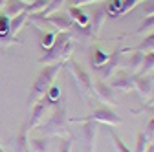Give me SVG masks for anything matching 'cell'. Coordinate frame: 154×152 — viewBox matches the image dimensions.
Listing matches in <instances>:
<instances>
[{
  "instance_id": "obj_5",
  "label": "cell",
  "mask_w": 154,
  "mask_h": 152,
  "mask_svg": "<svg viewBox=\"0 0 154 152\" xmlns=\"http://www.w3.org/2000/svg\"><path fill=\"white\" fill-rule=\"evenodd\" d=\"M70 123H81V141L85 145V152H95V141H97V125L92 119H79V117H70Z\"/></svg>"
},
{
  "instance_id": "obj_23",
  "label": "cell",
  "mask_w": 154,
  "mask_h": 152,
  "mask_svg": "<svg viewBox=\"0 0 154 152\" xmlns=\"http://www.w3.org/2000/svg\"><path fill=\"white\" fill-rule=\"evenodd\" d=\"M48 145H50V138L48 136H41V138L29 139L31 152H48Z\"/></svg>"
},
{
  "instance_id": "obj_29",
  "label": "cell",
  "mask_w": 154,
  "mask_h": 152,
  "mask_svg": "<svg viewBox=\"0 0 154 152\" xmlns=\"http://www.w3.org/2000/svg\"><path fill=\"white\" fill-rule=\"evenodd\" d=\"M110 139L114 141V147H116V152H132L123 141H121V138L116 134V130H110Z\"/></svg>"
},
{
  "instance_id": "obj_25",
  "label": "cell",
  "mask_w": 154,
  "mask_h": 152,
  "mask_svg": "<svg viewBox=\"0 0 154 152\" xmlns=\"http://www.w3.org/2000/svg\"><path fill=\"white\" fill-rule=\"evenodd\" d=\"M66 4V0H48V6L38 13V15H42V17H46V15H51V13H57L63 6Z\"/></svg>"
},
{
  "instance_id": "obj_39",
  "label": "cell",
  "mask_w": 154,
  "mask_h": 152,
  "mask_svg": "<svg viewBox=\"0 0 154 152\" xmlns=\"http://www.w3.org/2000/svg\"><path fill=\"white\" fill-rule=\"evenodd\" d=\"M4 6H6V0H0V9H4Z\"/></svg>"
},
{
  "instance_id": "obj_31",
  "label": "cell",
  "mask_w": 154,
  "mask_h": 152,
  "mask_svg": "<svg viewBox=\"0 0 154 152\" xmlns=\"http://www.w3.org/2000/svg\"><path fill=\"white\" fill-rule=\"evenodd\" d=\"M149 139H147V136L143 134V132H140L138 134V139H136V148H134L132 152H145L147 150V147H149Z\"/></svg>"
},
{
  "instance_id": "obj_7",
  "label": "cell",
  "mask_w": 154,
  "mask_h": 152,
  "mask_svg": "<svg viewBox=\"0 0 154 152\" xmlns=\"http://www.w3.org/2000/svg\"><path fill=\"white\" fill-rule=\"evenodd\" d=\"M81 119V117H79ZM83 119H92L95 123H103V125H110V126H119L123 121L121 117L116 114L114 110H110L108 106H99V108H94L92 114L88 117H83Z\"/></svg>"
},
{
  "instance_id": "obj_15",
  "label": "cell",
  "mask_w": 154,
  "mask_h": 152,
  "mask_svg": "<svg viewBox=\"0 0 154 152\" xmlns=\"http://www.w3.org/2000/svg\"><path fill=\"white\" fill-rule=\"evenodd\" d=\"M152 86H154L152 75H136V84H134V88L138 90V93H140L143 99H149L150 97Z\"/></svg>"
},
{
  "instance_id": "obj_42",
  "label": "cell",
  "mask_w": 154,
  "mask_h": 152,
  "mask_svg": "<svg viewBox=\"0 0 154 152\" xmlns=\"http://www.w3.org/2000/svg\"><path fill=\"white\" fill-rule=\"evenodd\" d=\"M140 2H143V0H140Z\"/></svg>"
},
{
  "instance_id": "obj_1",
  "label": "cell",
  "mask_w": 154,
  "mask_h": 152,
  "mask_svg": "<svg viewBox=\"0 0 154 152\" xmlns=\"http://www.w3.org/2000/svg\"><path fill=\"white\" fill-rule=\"evenodd\" d=\"M53 112H51V116L42 123V125H38V132H42V136H68L70 134V128H68V106H66V101L61 97L59 101H57L53 106Z\"/></svg>"
},
{
  "instance_id": "obj_33",
  "label": "cell",
  "mask_w": 154,
  "mask_h": 152,
  "mask_svg": "<svg viewBox=\"0 0 154 152\" xmlns=\"http://www.w3.org/2000/svg\"><path fill=\"white\" fill-rule=\"evenodd\" d=\"M59 33V31H48V33H44L42 35V48L44 50H48V48H51V44H53V41H55V35Z\"/></svg>"
},
{
  "instance_id": "obj_21",
  "label": "cell",
  "mask_w": 154,
  "mask_h": 152,
  "mask_svg": "<svg viewBox=\"0 0 154 152\" xmlns=\"http://www.w3.org/2000/svg\"><path fill=\"white\" fill-rule=\"evenodd\" d=\"M26 2H22V0H6V6H4V13L11 18V17H15V15H18V13H22V11H26Z\"/></svg>"
},
{
  "instance_id": "obj_43",
  "label": "cell",
  "mask_w": 154,
  "mask_h": 152,
  "mask_svg": "<svg viewBox=\"0 0 154 152\" xmlns=\"http://www.w3.org/2000/svg\"><path fill=\"white\" fill-rule=\"evenodd\" d=\"M152 143H154V139H152Z\"/></svg>"
},
{
  "instance_id": "obj_38",
  "label": "cell",
  "mask_w": 154,
  "mask_h": 152,
  "mask_svg": "<svg viewBox=\"0 0 154 152\" xmlns=\"http://www.w3.org/2000/svg\"><path fill=\"white\" fill-rule=\"evenodd\" d=\"M149 103H154V86H152V93H150V97H149Z\"/></svg>"
},
{
  "instance_id": "obj_22",
  "label": "cell",
  "mask_w": 154,
  "mask_h": 152,
  "mask_svg": "<svg viewBox=\"0 0 154 152\" xmlns=\"http://www.w3.org/2000/svg\"><path fill=\"white\" fill-rule=\"evenodd\" d=\"M154 31V15H149V17H143L141 22L138 26V29L130 33V35H149Z\"/></svg>"
},
{
  "instance_id": "obj_11",
  "label": "cell",
  "mask_w": 154,
  "mask_h": 152,
  "mask_svg": "<svg viewBox=\"0 0 154 152\" xmlns=\"http://www.w3.org/2000/svg\"><path fill=\"white\" fill-rule=\"evenodd\" d=\"M108 17V2H99L97 9H95V13L92 15L90 18V24H88V31L94 35V37H97L103 22H105V18Z\"/></svg>"
},
{
  "instance_id": "obj_4",
  "label": "cell",
  "mask_w": 154,
  "mask_h": 152,
  "mask_svg": "<svg viewBox=\"0 0 154 152\" xmlns=\"http://www.w3.org/2000/svg\"><path fill=\"white\" fill-rule=\"evenodd\" d=\"M64 68H66L68 73L72 75V79H73V83H75V88H77V92H79V96H81V97H88L90 93H92V84H94V81L90 79V75L85 71V68L77 62V61H73L72 57L64 62Z\"/></svg>"
},
{
  "instance_id": "obj_6",
  "label": "cell",
  "mask_w": 154,
  "mask_h": 152,
  "mask_svg": "<svg viewBox=\"0 0 154 152\" xmlns=\"http://www.w3.org/2000/svg\"><path fill=\"white\" fill-rule=\"evenodd\" d=\"M108 84L112 90H118V92H132L134 84H136V73L130 71L128 68H118L112 77L108 79Z\"/></svg>"
},
{
  "instance_id": "obj_40",
  "label": "cell",
  "mask_w": 154,
  "mask_h": 152,
  "mask_svg": "<svg viewBox=\"0 0 154 152\" xmlns=\"http://www.w3.org/2000/svg\"><path fill=\"white\" fill-rule=\"evenodd\" d=\"M22 2H26V4H29V2H33V0H22Z\"/></svg>"
},
{
  "instance_id": "obj_37",
  "label": "cell",
  "mask_w": 154,
  "mask_h": 152,
  "mask_svg": "<svg viewBox=\"0 0 154 152\" xmlns=\"http://www.w3.org/2000/svg\"><path fill=\"white\" fill-rule=\"evenodd\" d=\"M145 152H154V143H149V147H147Z\"/></svg>"
},
{
  "instance_id": "obj_35",
  "label": "cell",
  "mask_w": 154,
  "mask_h": 152,
  "mask_svg": "<svg viewBox=\"0 0 154 152\" xmlns=\"http://www.w3.org/2000/svg\"><path fill=\"white\" fill-rule=\"evenodd\" d=\"M143 134H145L147 139L152 143V139H154V116L149 119V123H147V126H145V130H143Z\"/></svg>"
},
{
  "instance_id": "obj_3",
  "label": "cell",
  "mask_w": 154,
  "mask_h": 152,
  "mask_svg": "<svg viewBox=\"0 0 154 152\" xmlns=\"http://www.w3.org/2000/svg\"><path fill=\"white\" fill-rule=\"evenodd\" d=\"M64 68V62H55V64H46L41 71H38V75L35 77L33 84H31V90H29V96H28V106L31 108L38 99H42L46 96L48 88L53 84L55 77L59 75V71Z\"/></svg>"
},
{
  "instance_id": "obj_32",
  "label": "cell",
  "mask_w": 154,
  "mask_h": 152,
  "mask_svg": "<svg viewBox=\"0 0 154 152\" xmlns=\"http://www.w3.org/2000/svg\"><path fill=\"white\" fill-rule=\"evenodd\" d=\"M95 2H108V0H66V6H75V8H83V6H90Z\"/></svg>"
},
{
  "instance_id": "obj_24",
  "label": "cell",
  "mask_w": 154,
  "mask_h": 152,
  "mask_svg": "<svg viewBox=\"0 0 154 152\" xmlns=\"http://www.w3.org/2000/svg\"><path fill=\"white\" fill-rule=\"evenodd\" d=\"M154 71V51H147L143 55V64L140 68V75H150Z\"/></svg>"
},
{
  "instance_id": "obj_19",
  "label": "cell",
  "mask_w": 154,
  "mask_h": 152,
  "mask_svg": "<svg viewBox=\"0 0 154 152\" xmlns=\"http://www.w3.org/2000/svg\"><path fill=\"white\" fill-rule=\"evenodd\" d=\"M132 50H136V51H143V53H147V51H154V31L152 33H149V35H145V39L138 44V46H132V48H121V51L123 53H127V51H132Z\"/></svg>"
},
{
  "instance_id": "obj_10",
  "label": "cell",
  "mask_w": 154,
  "mask_h": 152,
  "mask_svg": "<svg viewBox=\"0 0 154 152\" xmlns=\"http://www.w3.org/2000/svg\"><path fill=\"white\" fill-rule=\"evenodd\" d=\"M48 108H50V105H48V101H46L44 97L38 99V101L31 106V114H29V117H28V128H29V130H31V128H37L38 125H41V121L44 119Z\"/></svg>"
},
{
  "instance_id": "obj_14",
  "label": "cell",
  "mask_w": 154,
  "mask_h": 152,
  "mask_svg": "<svg viewBox=\"0 0 154 152\" xmlns=\"http://www.w3.org/2000/svg\"><path fill=\"white\" fill-rule=\"evenodd\" d=\"M15 150L17 152H31L29 148V128H28V119L22 121L20 128H18L15 136Z\"/></svg>"
},
{
  "instance_id": "obj_12",
  "label": "cell",
  "mask_w": 154,
  "mask_h": 152,
  "mask_svg": "<svg viewBox=\"0 0 154 152\" xmlns=\"http://www.w3.org/2000/svg\"><path fill=\"white\" fill-rule=\"evenodd\" d=\"M46 20L53 29H59V31H70L73 28V20L70 18L68 13H51L46 15Z\"/></svg>"
},
{
  "instance_id": "obj_17",
  "label": "cell",
  "mask_w": 154,
  "mask_h": 152,
  "mask_svg": "<svg viewBox=\"0 0 154 152\" xmlns=\"http://www.w3.org/2000/svg\"><path fill=\"white\" fill-rule=\"evenodd\" d=\"M28 17H29V13H26V11L18 13V15H15V17H11L9 33H11V37H13V39H17L18 31H20V29L24 28V24H28Z\"/></svg>"
},
{
  "instance_id": "obj_27",
  "label": "cell",
  "mask_w": 154,
  "mask_h": 152,
  "mask_svg": "<svg viewBox=\"0 0 154 152\" xmlns=\"http://www.w3.org/2000/svg\"><path fill=\"white\" fill-rule=\"evenodd\" d=\"M138 11H140V17L154 15V0H143V2H140L138 4Z\"/></svg>"
},
{
  "instance_id": "obj_30",
  "label": "cell",
  "mask_w": 154,
  "mask_h": 152,
  "mask_svg": "<svg viewBox=\"0 0 154 152\" xmlns=\"http://www.w3.org/2000/svg\"><path fill=\"white\" fill-rule=\"evenodd\" d=\"M72 147H73V136L72 134L61 136V139H59V152H72Z\"/></svg>"
},
{
  "instance_id": "obj_34",
  "label": "cell",
  "mask_w": 154,
  "mask_h": 152,
  "mask_svg": "<svg viewBox=\"0 0 154 152\" xmlns=\"http://www.w3.org/2000/svg\"><path fill=\"white\" fill-rule=\"evenodd\" d=\"M123 2V8H121V15H125V13H130L134 8H136L138 4H140V0H121Z\"/></svg>"
},
{
  "instance_id": "obj_18",
  "label": "cell",
  "mask_w": 154,
  "mask_h": 152,
  "mask_svg": "<svg viewBox=\"0 0 154 152\" xmlns=\"http://www.w3.org/2000/svg\"><path fill=\"white\" fill-rule=\"evenodd\" d=\"M68 15H70V18L77 24V26H88L90 24V17L81 9V8H75V6H68V11H66Z\"/></svg>"
},
{
  "instance_id": "obj_26",
  "label": "cell",
  "mask_w": 154,
  "mask_h": 152,
  "mask_svg": "<svg viewBox=\"0 0 154 152\" xmlns=\"http://www.w3.org/2000/svg\"><path fill=\"white\" fill-rule=\"evenodd\" d=\"M44 99L48 101V105H50V106H53V105H55L57 101L61 99V88L57 86V84H51V86L48 88V92H46Z\"/></svg>"
},
{
  "instance_id": "obj_20",
  "label": "cell",
  "mask_w": 154,
  "mask_h": 152,
  "mask_svg": "<svg viewBox=\"0 0 154 152\" xmlns=\"http://www.w3.org/2000/svg\"><path fill=\"white\" fill-rule=\"evenodd\" d=\"M128 53V59H127V68L130 71H140L141 64H143V51H136V50H132V51H127Z\"/></svg>"
},
{
  "instance_id": "obj_41",
  "label": "cell",
  "mask_w": 154,
  "mask_h": 152,
  "mask_svg": "<svg viewBox=\"0 0 154 152\" xmlns=\"http://www.w3.org/2000/svg\"><path fill=\"white\" fill-rule=\"evenodd\" d=\"M0 152H6V150H4V148H2V145H0Z\"/></svg>"
},
{
  "instance_id": "obj_16",
  "label": "cell",
  "mask_w": 154,
  "mask_h": 152,
  "mask_svg": "<svg viewBox=\"0 0 154 152\" xmlns=\"http://www.w3.org/2000/svg\"><path fill=\"white\" fill-rule=\"evenodd\" d=\"M88 61H90V66H92V70L95 71L97 68H101L106 61H108V53H105L101 48H97V46H94L92 50H90V55H88Z\"/></svg>"
},
{
  "instance_id": "obj_2",
  "label": "cell",
  "mask_w": 154,
  "mask_h": 152,
  "mask_svg": "<svg viewBox=\"0 0 154 152\" xmlns=\"http://www.w3.org/2000/svg\"><path fill=\"white\" fill-rule=\"evenodd\" d=\"M75 50V39L72 37L70 31H59L55 35V41L51 44V48H48L44 51V55L38 59L41 64H55V62H66L72 51Z\"/></svg>"
},
{
  "instance_id": "obj_36",
  "label": "cell",
  "mask_w": 154,
  "mask_h": 152,
  "mask_svg": "<svg viewBox=\"0 0 154 152\" xmlns=\"http://www.w3.org/2000/svg\"><path fill=\"white\" fill-rule=\"evenodd\" d=\"M140 112H150L152 116H154V103H147V105H143L141 108L132 110V114H140Z\"/></svg>"
},
{
  "instance_id": "obj_13",
  "label": "cell",
  "mask_w": 154,
  "mask_h": 152,
  "mask_svg": "<svg viewBox=\"0 0 154 152\" xmlns=\"http://www.w3.org/2000/svg\"><path fill=\"white\" fill-rule=\"evenodd\" d=\"M9 24H11V18L6 13H2L0 15V48H8L9 44H20L18 39H13L11 37Z\"/></svg>"
},
{
  "instance_id": "obj_8",
  "label": "cell",
  "mask_w": 154,
  "mask_h": 152,
  "mask_svg": "<svg viewBox=\"0 0 154 152\" xmlns=\"http://www.w3.org/2000/svg\"><path fill=\"white\" fill-rule=\"evenodd\" d=\"M123 51H121V48H118V50H114L110 55H108V61L101 66V68H97L95 70V73H97V79H101V81H108L110 77H112V73L118 70L119 66H121V62H123Z\"/></svg>"
},
{
  "instance_id": "obj_28",
  "label": "cell",
  "mask_w": 154,
  "mask_h": 152,
  "mask_svg": "<svg viewBox=\"0 0 154 152\" xmlns=\"http://www.w3.org/2000/svg\"><path fill=\"white\" fill-rule=\"evenodd\" d=\"M46 6H48V0H33V2H29V4L26 6V13H29V15L41 13Z\"/></svg>"
},
{
  "instance_id": "obj_9",
  "label": "cell",
  "mask_w": 154,
  "mask_h": 152,
  "mask_svg": "<svg viewBox=\"0 0 154 152\" xmlns=\"http://www.w3.org/2000/svg\"><path fill=\"white\" fill-rule=\"evenodd\" d=\"M92 92L97 96V99L103 103V105H106V106H110V105H116V96H114V90L110 88V84L106 83V81H101V79H97L94 84H92Z\"/></svg>"
}]
</instances>
